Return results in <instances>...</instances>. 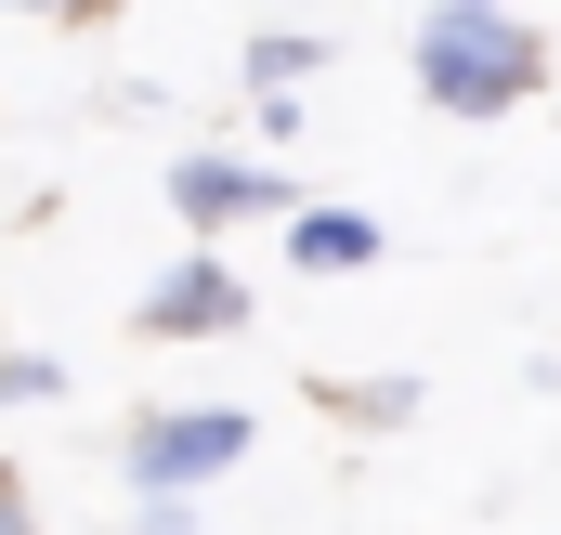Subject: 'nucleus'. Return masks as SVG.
Wrapping results in <instances>:
<instances>
[{"label":"nucleus","mask_w":561,"mask_h":535,"mask_svg":"<svg viewBox=\"0 0 561 535\" xmlns=\"http://www.w3.org/2000/svg\"><path fill=\"white\" fill-rule=\"evenodd\" d=\"M405 66H419V92L444 105V118H510V105L549 79V39L510 26V13H457V0H444V13L419 26Z\"/></svg>","instance_id":"1"},{"label":"nucleus","mask_w":561,"mask_h":535,"mask_svg":"<svg viewBox=\"0 0 561 535\" xmlns=\"http://www.w3.org/2000/svg\"><path fill=\"white\" fill-rule=\"evenodd\" d=\"M249 444H262V431H249V405H157V418L131 431V457H118V470H131V497H196V483H222Z\"/></svg>","instance_id":"2"},{"label":"nucleus","mask_w":561,"mask_h":535,"mask_svg":"<svg viewBox=\"0 0 561 535\" xmlns=\"http://www.w3.org/2000/svg\"><path fill=\"white\" fill-rule=\"evenodd\" d=\"M170 209H183L196 236H236V223H287L300 196H287L275 157H222V144H196V157H170Z\"/></svg>","instance_id":"3"},{"label":"nucleus","mask_w":561,"mask_h":535,"mask_svg":"<svg viewBox=\"0 0 561 535\" xmlns=\"http://www.w3.org/2000/svg\"><path fill=\"white\" fill-rule=\"evenodd\" d=\"M249 327V287L209 262V249H183V262L144 287V340H236Z\"/></svg>","instance_id":"4"},{"label":"nucleus","mask_w":561,"mask_h":535,"mask_svg":"<svg viewBox=\"0 0 561 535\" xmlns=\"http://www.w3.org/2000/svg\"><path fill=\"white\" fill-rule=\"evenodd\" d=\"M379 249H392V236H379L366 209H287V262L300 274H366Z\"/></svg>","instance_id":"5"},{"label":"nucleus","mask_w":561,"mask_h":535,"mask_svg":"<svg viewBox=\"0 0 561 535\" xmlns=\"http://www.w3.org/2000/svg\"><path fill=\"white\" fill-rule=\"evenodd\" d=\"M313 66H327V39H313V26H262V39H249V79H262V92H300Z\"/></svg>","instance_id":"6"},{"label":"nucleus","mask_w":561,"mask_h":535,"mask_svg":"<svg viewBox=\"0 0 561 535\" xmlns=\"http://www.w3.org/2000/svg\"><path fill=\"white\" fill-rule=\"evenodd\" d=\"M53 392H66L53 353H0V405H53Z\"/></svg>","instance_id":"7"},{"label":"nucleus","mask_w":561,"mask_h":535,"mask_svg":"<svg viewBox=\"0 0 561 535\" xmlns=\"http://www.w3.org/2000/svg\"><path fill=\"white\" fill-rule=\"evenodd\" d=\"M144 535H209V523H196L183 497H144Z\"/></svg>","instance_id":"8"},{"label":"nucleus","mask_w":561,"mask_h":535,"mask_svg":"<svg viewBox=\"0 0 561 535\" xmlns=\"http://www.w3.org/2000/svg\"><path fill=\"white\" fill-rule=\"evenodd\" d=\"M0 535H26V497H13V470H0Z\"/></svg>","instance_id":"9"},{"label":"nucleus","mask_w":561,"mask_h":535,"mask_svg":"<svg viewBox=\"0 0 561 535\" xmlns=\"http://www.w3.org/2000/svg\"><path fill=\"white\" fill-rule=\"evenodd\" d=\"M26 13H105V0H26Z\"/></svg>","instance_id":"10"},{"label":"nucleus","mask_w":561,"mask_h":535,"mask_svg":"<svg viewBox=\"0 0 561 535\" xmlns=\"http://www.w3.org/2000/svg\"><path fill=\"white\" fill-rule=\"evenodd\" d=\"M457 13H510V0H457Z\"/></svg>","instance_id":"11"}]
</instances>
